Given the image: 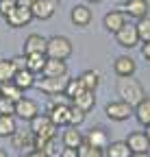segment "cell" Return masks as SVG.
Returning <instances> with one entry per match:
<instances>
[{"mask_svg":"<svg viewBox=\"0 0 150 157\" xmlns=\"http://www.w3.org/2000/svg\"><path fill=\"white\" fill-rule=\"evenodd\" d=\"M118 94H120V101L128 103L133 109L146 98L144 85L137 81L135 76H124V78H120V81H118Z\"/></svg>","mask_w":150,"mask_h":157,"instance_id":"6da1fadb","label":"cell"},{"mask_svg":"<svg viewBox=\"0 0 150 157\" xmlns=\"http://www.w3.org/2000/svg\"><path fill=\"white\" fill-rule=\"evenodd\" d=\"M68 81H70V74H61V76H44L42 74V78L35 81V87L48 96H59L65 92Z\"/></svg>","mask_w":150,"mask_h":157,"instance_id":"7a4b0ae2","label":"cell"},{"mask_svg":"<svg viewBox=\"0 0 150 157\" xmlns=\"http://www.w3.org/2000/svg\"><path fill=\"white\" fill-rule=\"evenodd\" d=\"M46 55L52 59H65L72 55V42L63 35H52L48 39V46H46Z\"/></svg>","mask_w":150,"mask_h":157,"instance_id":"3957f363","label":"cell"},{"mask_svg":"<svg viewBox=\"0 0 150 157\" xmlns=\"http://www.w3.org/2000/svg\"><path fill=\"white\" fill-rule=\"evenodd\" d=\"M57 129H59V127L50 120V116H39V113H37L33 120H31V131H33V135H42V137H46V140L57 137Z\"/></svg>","mask_w":150,"mask_h":157,"instance_id":"277c9868","label":"cell"},{"mask_svg":"<svg viewBox=\"0 0 150 157\" xmlns=\"http://www.w3.org/2000/svg\"><path fill=\"white\" fill-rule=\"evenodd\" d=\"M5 20H7V24L11 26V29H22V26H26L28 22H33V11H31V7H22V5H15L7 15H5Z\"/></svg>","mask_w":150,"mask_h":157,"instance_id":"5b68a950","label":"cell"},{"mask_svg":"<svg viewBox=\"0 0 150 157\" xmlns=\"http://www.w3.org/2000/svg\"><path fill=\"white\" fill-rule=\"evenodd\" d=\"M104 113L109 120H115V122H124L133 116V107L124 101H111L107 107H104Z\"/></svg>","mask_w":150,"mask_h":157,"instance_id":"8992f818","label":"cell"},{"mask_svg":"<svg viewBox=\"0 0 150 157\" xmlns=\"http://www.w3.org/2000/svg\"><path fill=\"white\" fill-rule=\"evenodd\" d=\"M115 42L122 46V48H135L141 39H139V33H137V24H124L118 33H115Z\"/></svg>","mask_w":150,"mask_h":157,"instance_id":"52a82bcc","label":"cell"},{"mask_svg":"<svg viewBox=\"0 0 150 157\" xmlns=\"http://www.w3.org/2000/svg\"><path fill=\"white\" fill-rule=\"evenodd\" d=\"M31 11H33L35 20L46 22V20H50L54 15V11H57V0H35L31 5Z\"/></svg>","mask_w":150,"mask_h":157,"instance_id":"ba28073f","label":"cell"},{"mask_svg":"<svg viewBox=\"0 0 150 157\" xmlns=\"http://www.w3.org/2000/svg\"><path fill=\"white\" fill-rule=\"evenodd\" d=\"M37 113H39V107H37L35 101H28V98H20V101L15 103V116L20 118V120L31 122Z\"/></svg>","mask_w":150,"mask_h":157,"instance_id":"9c48e42d","label":"cell"},{"mask_svg":"<svg viewBox=\"0 0 150 157\" xmlns=\"http://www.w3.org/2000/svg\"><path fill=\"white\" fill-rule=\"evenodd\" d=\"M83 142H85V137H83V133H81L79 127L68 124V127L63 129V133H61V144H63V146H68V148H79Z\"/></svg>","mask_w":150,"mask_h":157,"instance_id":"30bf717a","label":"cell"},{"mask_svg":"<svg viewBox=\"0 0 150 157\" xmlns=\"http://www.w3.org/2000/svg\"><path fill=\"white\" fill-rule=\"evenodd\" d=\"M46 46H48V39L39 33L28 35L26 42H24V55H46Z\"/></svg>","mask_w":150,"mask_h":157,"instance_id":"8fae6325","label":"cell"},{"mask_svg":"<svg viewBox=\"0 0 150 157\" xmlns=\"http://www.w3.org/2000/svg\"><path fill=\"white\" fill-rule=\"evenodd\" d=\"M85 144H89V146H96V148H107V144H109V133L102 129V127H93V129H89L85 135Z\"/></svg>","mask_w":150,"mask_h":157,"instance_id":"7c38bea8","label":"cell"},{"mask_svg":"<svg viewBox=\"0 0 150 157\" xmlns=\"http://www.w3.org/2000/svg\"><path fill=\"white\" fill-rule=\"evenodd\" d=\"M126 144L130 146V151H133V153H148V151H150V140H148V135H146L144 131L128 133Z\"/></svg>","mask_w":150,"mask_h":157,"instance_id":"4fadbf2b","label":"cell"},{"mask_svg":"<svg viewBox=\"0 0 150 157\" xmlns=\"http://www.w3.org/2000/svg\"><path fill=\"white\" fill-rule=\"evenodd\" d=\"M126 17H128V15H126L124 11H118V9H115V11H109V13L104 15V29H107L109 33H113V35H115V33L128 22Z\"/></svg>","mask_w":150,"mask_h":157,"instance_id":"5bb4252c","label":"cell"},{"mask_svg":"<svg viewBox=\"0 0 150 157\" xmlns=\"http://www.w3.org/2000/svg\"><path fill=\"white\" fill-rule=\"evenodd\" d=\"M148 0H126L124 2V13L128 15V17H137V20H141V17H146L148 15Z\"/></svg>","mask_w":150,"mask_h":157,"instance_id":"9a60e30c","label":"cell"},{"mask_svg":"<svg viewBox=\"0 0 150 157\" xmlns=\"http://www.w3.org/2000/svg\"><path fill=\"white\" fill-rule=\"evenodd\" d=\"M135 70H137V66H135V61L130 57H118L115 61H113V72L120 76V78H124V76H135Z\"/></svg>","mask_w":150,"mask_h":157,"instance_id":"2e32d148","label":"cell"},{"mask_svg":"<svg viewBox=\"0 0 150 157\" xmlns=\"http://www.w3.org/2000/svg\"><path fill=\"white\" fill-rule=\"evenodd\" d=\"M48 116L57 127H68L70 124V105H52Z\"/></svg>","mask_w":150,"mask_h":157,"instance_id":"e0dca14e","label":"cell"},{"mask_svg":"<svg viewBox=\"0 0 150 157\" xmlns=\"http://www.w3.org/2000/svg\"><path fill=\"white\" fill-rule=\"evenodd\" d=\"M42 74L44 76H61V74H68L65 59H52V57H48V61H46Z\"/></svg>","mask_w":150,"mask_h":157,"instance_id":"ac0fdd59","label":"cell"},{"mask_svg":"<svg viewBox=\"0 0 150 157\" xmlns=\"http://www.w3.org/2000/svg\"><path fill=\"white\" fill-rule=\"evenodd\" d=\"M72 105H76L79 109H83L85 113L93 109V105H96V92L93 90H83L76 98L72 101Z\"/></svg>","mask_w":150,"mask_h":157,"instance_id":"d6986e66","label":"cell"},{"mask_svg":"<svg viewBox=\"0 0 150 157\" xmlns=\"http://www.w3.org/2000/svg\"><path fill=\"white\" fill-rule=\"evenodd\" d=\"M70 17H72V24L74 26H87L89 22H91V11H89V7H85V5H76L72 9V13H70Z\"/></svg>","mask_w":150,"mask_h":157,"instance_id":"ffe728a7","label":"cell"},{"mask_svg":"<svg viewBox=\"0 0 150 157\" xmlns=\"http://www.w3.org/2000/svg\"><path fill=\"white\" fill-rule=\"evenodd\" d=\"M133 151L126 142H109L104 148V157H130Z\"/></svg>","mask_w":150,"mask_h":157,"instance_id":"44dd1931","label":"cell"},{"mask_svg":"<svg viewBox=\"0 0 150 157\" xmlns=\"http://www.w3.org/2000/svg\"><path fill=\"white\" fill-rule=\"evenodd\" d=\"M13 83L20 87L22 92H24V90H28V87H35V74H33L28 68L17 70V72H15V76H13Z\"/></svg>","mask_w":150,"mask_h":157,"instance_id":"7402d4cb","label":"cell"},{"mask_svg":"<svg viewBox=\"0 0 150 157\" xmlns=\"http://www.w3.org/2000/svg\"><path fill=\"white\" fill-rule=\"evenodd\" d=\"M26 68L33 72V74H42L44 72V66L48 61V55H26Z\"/></svg>","mask_w":150,"mask_h":157,"instance_id":"603a6c76","label":"cell"},{"mask_svg":"<svg viewBox=\"0 0 150 157\" xmlns=\"http://www.w3.org/2000/svg\"><path fill=\"white\" fill-rule=\"evenodd\" d=\"M79 81H81V85L85 90H93V92H96L98 85H100V76H98V72H93V70H85L79 76Z\"/></svg>","mask_w":150,"mask_h":157,"instance_id":"cb8c5ba5","label":"cell"},{"mask_svg":"<svg viewBox=\"0 0 150 157\" xmlns=\"http://www.w3.org/2000/svg\"><path fill=\"white\" fill-rule=\"evenodd\" d=\"M0 92H2V96H7V98H11V101H20V98H24V92L17 87L13 81H7V83H0Z\"/></svg>","mask_w":150,"mask_h":157,"instance_id":"d4e9b609","label":"cell"},{"mask_svg":"<svg viewBox=\"0 0 150 157\" xmlns=\"http://www.w3.org/2000/svg\"><path fill=\"white\" fill-rule=\"evenodd\" d=\"M135 118H137V120H139L144 127L150 124V98H148V96L135 107Z\"/></svg>","mask_w":150,"mask_h":157,"instance_id":"484cf974","label":"cell"},{"mask_svg":"<svg viewBox=\"0 0 150 157\" xmlns=\"http://www.w3.org/2000/svg\"><path fill=\"white\" fill-rule=\"evenodd\" d=\"M15 66L11 59H0V83H7V81H13L15 76Z\"/></svg>","mask_w":150,"mask_h":157,"instance_id":"4316f807","label":"cell"},{"mask_svg":"<svg viewBox=\"0 0 150 157\" xmlns=\"http://www.w3.org/2000/svg\"><path fill=\"white\" fill-rule=\"evenodd\" d=\"M15 120H13V116H5V113H0V137H11L15 133Z\"/></svg>","mask_w":150,"mask_h":157,"instance_id":"83f0119b","label":"cell"},{"mask_svg":"<svg viewBox=\"0 0 150 157\" xmlns=\"http://www.w3.org/2000/svg\"><path fill=\"white\" fill-rule=\"evenodd\" d=\"M11 140H13V146L15 148H24L28 146V142H33V131H17L11 135Z\"/></svg>","mask_w":150,"mask_h":157,"instance_id":"f1b7e54d","label":"cell"},{"mask_svg":"<svg viewBox=\"0 0 150 157\" xmlns=\"http://www.w3.org/2000/svg\"><path fill=\"white\" fill-rule=\"evenodd\" d=\"M83 90H85V87L81 85V81H79V78H70V81H68V85H65V92H63V94L70 98V101H74V98H76V96H79Z\"/></svg>","mask_w":150,"mask_h":157,"instance_id":"f546056e","label":"cell"},{"mask_svg":"<svg viewBox=\"0 0 150 157\" xmlns=\"http://www.w3.org/2000/svg\"><path fill=\"white\" fill-rule=\"evenodd\" d=\"M79 157H104V151L102 148H96V146H89V144H81L79 146Z\"/></svg>","mask_w":150,"mask_h":157,"instance_id":"4dcf8cb0","label":"cell"},{"mask_svg":"<svg viewBox=\"0 0 150 157\" xmlns=\"http://www.w3.org/2000/svg\"><path fill=\"white\" fill-rule=\"evenodd\" d=\"M137 33H139V39L141 42H150V17H141L137 22Z\"/></svg>","mask_w":150,"mask_h":157,"instance_id":"1f68e13d","label":"cell"},{"mask_svg":"<svg viewBox=\"0 0 150 157\" xmlns=\"http://www.w3.org/2000/svg\"><path fill=\"white\" fill-rule=\"evenodd\" d=\"M83 120H85V111H83V109H79L76 105H70V124L79 127Z\"/></svg>","mask_w":150,"mask_h":157,"instance_id":"d6a6232c","label":"cell"},{"mask_svg":"<svg viewBox=\"0 0 150 157\" xmlns=\"http://www.w3.org/2000/svg\"><path fill=\"white\" fill-rule=\"evenodd\" d=\"M0 113H5V116H15V101L2 96V98H0Z\"/></svg>","mask_w":150,"mask_h":157,"instance_id":"836d02e7","label":"cell"},{"mask_svg":"<svg viewBox=\"0 0 150 157\" xmlns=\"http://www.w3.org/2000/svg\"><path fill=\"white\" fill-rule=\"evenodd\" d=\"M15 5H17L15 0H0V15H7Z\"/></svg>","mask_w":150,"mask_h":157,"instance_id":"e575fe53","label":"cell"},{"mask_svg":"<svg viewBox=\"0 0 150 157\" xmlns=\"http://www.w3.org/2000/svg\"><path fill=\"white\" fill-rule=\"evenodd\" d=\"M11 61H13V66H15V70H24V68H26V61H28V59H26V55L22 52L20 57H13V59H11Z\"/></svg>","mask_w":150,"mask_h":157,"instance_id":"d590c367","label":"cell"},{"mask_svg":"<svg viewBox=\"0 0 150 157\" xmlns=\"http://www.w3.org/2000/svg\"><path fill=\"white\" fill-rule=\"evenodd\" d=\"M59 157H79V148H68V146H63V151L59 153Z\"/></svg>","mask_w":150,"mask_h":157,"instance_id":"8d00e7d4","label":"cell"},{"mask_svg":"<svg viewBox=\"0 0 150 157\" xmlns=\"http://www.w3.org/2000/svg\"><path fill=\"white\" fill-rule=\"evenodd\" d=\"M141 55H144V59L150 63V42H141Z\"/></svg>","mask_w":150,"mask_h":157,"instance_id":"74e56055","label":"cell"},{"mask_svg":"<svg viewBox=\"0 0 150 157\" xmlns=\"http://www.w3.org/2000/svg\"><path fill=\"white\" fill-rule=\"evenodd\" d=\"M28 157H48V153H46V151H35V148H33V151L28 153Z\"/></svg>","mask_w":150,"mask_h":157,"instance_id":"f35d334b","label":"cell"},{"mask_svg":"<svg viewBox=\"0 0 150 157\" xmlns=\"http://www.w3.org/2000/svg\"><path fill=\"white\" fill-rule=\"evenodd\" d=\"M15 2H17V5H22V7H31L35 0H15Z\"/></svg>","mask_w":150,"mask_h":157,"instance_id":"ab89813d","label":"cell"},{"mask_svg":"<svg viewBox=\"0 0 150 157\" xmlns=\"http://www.w3.org/2000/svg\"><path fill=\"white\" fill-rule=\"evenodd\" d=\"M130 157H150V155H148V153H133Z\"/></svg>","mask_w":150,"mask_h":157,"instance_id":"60d3db41","label":"cell"},{"mask_svg":"<svg viewBox=\"0 0 150 157\" xmlns=\"http://www.w3.org/2000/svg\"><path fill=\"white\" fill-rule=\"evenodd\" d=\"M146 135H148V140H150V124H146V131H144Z\"/></svg>","mask_w":150,"mask_h":157,"instance_id":"b9f144b4","label":"cell"},{"mask_svg":"<svg viewBox=\"0 0 150 157\" xmlns=\"http://www.w3.org/2000/svg\"><path fill=\"white\" fill-rule=\"evenodd\" d=\"M89 2H91V5H100V2H102V0H89Z\"/></svg>","mask_w":150,"mask_h":157,"instance_id":"7bdbcfd3","label":"cell"},{"mask_svg":"<svg viewBox=\"0 0 150 157\" xmlns=\"http://www.w3.org/2000/svg\"><path fill=\"white\" fill-rule=\"evenodd\" d=\"M0 157H7V153H5L2 148H0Z\"/></svg>","mask_w":150,"mask_h":157,"instance_id":"ee69618b","label":"cell"},{"mask_svg":"<svg viewBox=\"0 0 150 157\" xmlns=\"http://www.w3.org/2000/svg\"><path fill=\"white\" fill-rule=\"evenodd\" d=\"M0 98H2V92H0Z\"/></svg>","mask_w":150,"mask_h":157,"instance_id":"f6af8a7d","label":"cell"}]
</instances>
